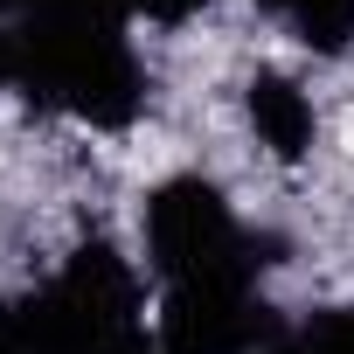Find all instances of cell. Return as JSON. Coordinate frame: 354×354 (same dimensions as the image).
Wrapping results in <instances>:
<instances>
[{"mask_svg": "<svg viewBox=\"0 0 354 354\" xmlns=\"http://www.w3.org/2000/svg\"><path fill=\"white\" fill-rule=\"evenodd\" d=\"M125 0H28L15 21L21 91L91 125H132L146 77L125 42Z\"/></svg>", "mask_w": 354, "mask_h": 354, "instance_id": "1", "label": "cell"}, {"mask_svg": "<svg viewBox=\"0 0 354 354\" xmlns=\"http://www.w3.org/2000/svg\"><path fill=\"white\" fill-rule=\"evenodd\" d=\"M146 257L160 271V285H236L257 278V243L243 236V223L230 216V202L181 174V181H160L146 195Z\"/></svg>", "mask_w": 354, "mask_h": 354, "instance_id": "2", "label": "cell"}, {"mask_svg": "<svg viewBox=\"0 0 354 354\" xmlns=\"http://www.w3.org/2000/svg\"><path fill=\"white\" fill-rule=\"evenodd\" d=\"M278 340L257 278L236 285H174L160 306V354H264Z\"/></svg>", "mask_w": 354, "mask_h": 354, "instance_id": "3", "label": "cell"}, {"mask_svg": "<svg viewBox=\"0 0 354 354\" xmlns=\"http://www.w3.org/2000/svg\"><path fill=\"white\" fill-rule=\"evenodd\" d=\"M250 125H257V139H264L278 160H299V153L313 146V104H306V91H299L292 77H278V70H264V77L250 84Z\"/></svg>", "mask_w": 354, "mask_h": 354, "instance_id": "4", "label": "cell"}, {"mask_svg": "<svg viewBox=\"0 0 354 354\" xmlns=\"http://www.w3.org/2000/svg\"><path fill=\"white\" fill-rule=\"evenodd\" d=\"M257 8H271L306 49L319 56H340L354 42V0H257Z\"/></svg>", "mask_w": 354, "mask_h": 354, "instance_id": "5", "label": "cell"}, {"mask_svg": "<svg viewBox=\"0 0 354 354\" xmlns=\"http://www.w3.org/2000/svg\"><path fill=\"white\" fill-rule=\"evenodd\" d=\"M264 354H354V306H340V313H313L306 326L278 333Z\"/></svg>", "mask_w": 354, "mask_h": 354, "instance_id": "6", "label": "cell"}, {"mask_svg": "<svg viewBox=\"0 0 354 354\" xmlns=\"http://www.w3.org/2000/svg\"><path fill=\"white\" fill-rule=\"evenodd\" d=\"M132 15H146V21H160V28H181V21H195L202 15V0H125Z\"/></svg>", "mask_w": 354, "mask_h": 354, "instance_id": "7", "label": "cell"}, {"mask_svg": "<svg viewBox=\"0 0 354 354\" xmlns=\"http://www.w3.org/2000/svg\"><path fill=\"white\" fill-rule=\"evenodd\" d=\"M0 354H35V340L21 326V306H0Z\"/></svg>", "mask_w": 354, "mask_h": 354, "instance_id": "8", "label": "cell"}, {"mask_svg": "<svg viewBox=\"0 0 354 354\" xmlns=\"http://www.w3.org/2000/svg\"><path fill=\"white\" fill-rule=\"evenodd\" d=\"M97 354H160V340H146V326H132V333H118V340H104Z\"/></svg>", "mask_w": 354, "mask_h": 354, "instance_id": "9", "label": "cell"}, {"mask_svg": "<svg viewBox=\"0 0 354 354\" xmlns=\"http://www.w3.org/2000/svg\"><path fill=\"white\" fill-rule=\"evenodd\" d=\"M21 84V63H15V28H0V91Z\"/></svg>", "mask_w": 354, "mask_h": 354, "instance_id": "10", "label": "cell"}, {"mask_svg": "<svg viewBox=\"0 0 354 354\" xmlns=\"http://www.w3.org/2000/svg\"><path fill=\"white\" fill-rule=\"evenodd\" d=\"M21 8H28V0H0V15H21Z\"/></svg>", "mask_w": 354, "mask_h": 354, "instance_id": "11", "label": "cell"}]
</instances>
